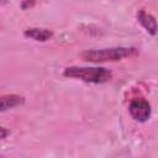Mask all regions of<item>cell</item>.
Listing matches in <instances>:
<instances>
[{"label":"cell","mask_w":158,"mask_h":158,"mask_svg":"<svg viewBox=\"0 0 158 158\" xmlns=\"http://www.w3.org/2000/svg\"><path fill=\"white\" fill-rule=\"evenodd\" d=\"M138 49L136 47H110L101 49H88L80 53L81 59L91 63H104V62H117L125 58H132L138 56Z\"/></svg>","instance_id":"obj_1"},{"label":"cell","mask_w":158,"mask_h":158,"mask_svg":"<svg viewBox=\"0 0 158 158\" xmlns=\"http://www.w3.org/2000/svg\"><path fill=\"white\" fill-rule=\"evenodd\" d=\"M63 75L72 79H78L85 83L91 84H102L107 83L112 78L111 70L104 67H68L63 70Z\"/></svg>","instance_id":"obj_2"},{"label":"cell","mask_w":158,"mask_h":158,"mask_svg":"<svg viewBox=\"0 0 158 158\" xmlns=\"http://www.w3.org/2000/svg\"><path fill=\"white\" fill-rule=\"evenodd\" d=\"M128 112L135 121L146 122L151 117V104L146 99H133L128 105Z\"/></svg>","instance_id":"obj_3"},{"label":"cell","mask_w":158,"mask_h":158,"mask_svg":"<svg viewBox=\"0 0 158 158\" xmlns=\"http://www.w3.org/2000/svg\"><path fill=\"white\" fill-rule=\"evenodd\" d=\"M137 20L149 35L156 36V33H157V22H156V17L153 15L148 14L144 9H139L137 11Z\"/></svg>","instance_id":"obj_4"},{"label":"cell","mask_w":158,"mask_h":158,"mask_svg":"<svg viewBox=\"0 0 158 158\" xmlns=\"http://www.w3.org/2000/svg\"><path fill=\"white\" fill-rule=\"evenodd\" d=\"M23 102H25V98L22 95H17V94L1 95L0 96V112L21 106V105H23Z\"/></svg>","instance_id":"obj_5"},{"label":"cell","mask_w":158,"mask_h":158,"mask_svg":"<svg viewBox=\"0 0 158 158\" xmlns=\"http://www.w3.org/2000/svg\"><path fill=\"white\" fill-rule=\"evenodd\" d=\"M23 36L27 38H31L37 42H46L53 37V31L48 28H38V27H31L25 30Z\"/></svg>","instance_id":"obj_6"},{"label":"cell","mask_w":158,"mask_h":158,"mask_svg":"<svg viewBox=\"0 0 158 158\" xmlns=\"http://www.w3.org/2000/svg\"><path fill=\"white\" fill-rule=\"evenodd\" d=\"M9 135H10V130L6 128V127H4V126H0V141L5 139Z\"/></svg>","instance_id":"obj_7"}]
</instances>
